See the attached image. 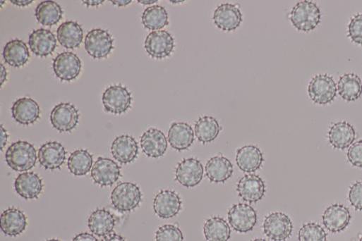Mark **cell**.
<instances>
[{
  "label": "cell",
  "mask_w": 362,
  "mask_h": 241,
  "mask_svg": "<svg viewBox=\"0 0 362 241\" xmlns=\"http://www.w3.org/2000/svg\"><path fill=\"white\" fill-rule=\"evenodd\" d=\"M6 161L18 172L32 169L37 163V154L33 144L25 141L13 143L7 150Z\"/></svg>",
  "instance_id": "obj_1"
},
{
  "label": "cell",
  "mask_w": 362,
  "mask_h": 241,
  "mask_svg": "<svg viewBox=\"0 0 362 241\" xmlns=\"http://www.w3.org/2000/svg\"><path fill=\"white\" fill-rule=\"evenodd\" d=\"M321 13L315 4L302 1L292 9L289 19L294 27L299 32H308L313 30L320 22Z\"/></svg>",
  "instance_id": "obj_2"
},
{
  "label": "cell",
  "mask_w": 362,
  "mask_h": 241,
  "mask_svg": "<svg viewBox=\"0 0 362 241\" xmlns=\"http://www.w3.org/2000/svg\"><path fill=\"white\" fill-rule=\"evenodd\" d=\"M142 197L140 187L130 182L120 183L111 193L112 204L121 211H130L135 209L141 202Z\"/></svg>",
  "instance_id": "obj_3"
},
{
  "label": "cell",
  "mask_w": 362,
  "mask_h": 241,
  "mask_svg": "<svg viewBox=\"0 0 362 241\" xmlns=\"http://www.w3.org/2000/svg\"><path fill=\"white\" fill-rule=\"evenodd\" d=\"M308 95L315 104L326 105L336 97L337 87L332 77L327 74L314 77L308 85Z\"/></svg>",
  "instance_id": "obj_4"
},
{
  "label": "cell",
  "mask_w": 362,
  "mask_h": 241,
  "mask_svg": "<svg viewBox=\"0 0 362 241\" xmlns=\"http://www.w3.org/2000/svg\"><path fill=\"white\" fill-rule=\"evenodd\" d=\"M145 48L153 58L164 59L174 52L175 42L173 36L167 31H156L148 35Z\"/></svg>",
  "instance_id": "obj_5"
},
{
  "label": "cell",
  "mask_w": 362,
  "mask_h": 241,
  "mask_svg": "<svg viewBox=\"0 0 362 241\" xmlns=\"http://www.w3.org/2000/svg\"><path fill=\"white\" fill-rule=\"evenodd\" d=\"M263 228L265 235L274 241H285L291 236L293 230L290 218L280 212L266 216Z\"/></svg>",
  "instance_id": "obj_6"
},
{
  "label": "cell",
  "mask_w": 362,
  "mask_h": 241,
  "mask_svg": "<svg viewBox=\"0 0 362 241\" xmlns=\"http://www.w3.org/2000/svg\"><path fill=\"white\" fill-rule=\"evenodd\" d=\"M231 227L237 232L247 233L253 229L258 220L255 210L249 204H234L228 212Z\"/></svg>",
  "instance_id": "obj_7"
},
{
  "label": "cell",
  "mask_w": 362,
  "mask_h": 241,
  "mask_svg": "<svg viewBox=\"0 0 362 241\" xmlns=\"http://www.w3.org/2000/svg\"><path fill=\"white\" fill-rule=\"evenodd\" d=\"M85 47L95 59L107 58L114 49V39L107 31L94 30L86 37Z\"/></svg>",
  "instance_id": "obj_8"
},
{
  "label": "cell",
  "mask_w": 362,
  "mask_h": 241,
  "mask_svg": "<svg viewBox=\"0 0 362 241\" xmlns=\"http://www.w3.org/2000/svg\"><path fill=\"white\" fill-rule=\"evenodd\" d=\"M102 101L107 111L120 115L131 108L132 97L126 87L115 85L105 91Z\"/></svg>",
  "instance_id": "obj_9"
},
{
  "label": "cell",
  "mask_w": 362,
  "mask_h": 241,
  "mask_svg": "<svg viewBox=\"0 0 362 241\" xmlns=\"http://www.w3.org/2000/svg\"><path fill=\"white\" fill-rule=\"evenodd\" d=\"M80 121V113L71 104H61L56 106L51 113L53 126L60 132H71L76 128Z\"/></svg>",
  "instance_id": "obj_10"
},
{
  "label": "cell",
  "mask_w": 362,
  "mask_h": 241,
  "mask_svg": "<svg viewBox=\"0 0 362 241\" xmlns=\"http://www.w3.org/2000/svg\"><path fill=\"white\" fill-rule=\"evenodd\" d=\"M56 75L62 81L71 82L80 75L82 63L80 58L71 52L59 54L54 61Z\"/></svg>",
  "instance_id": "obj_11"
},
{
  "label": "cell",
  "mask_w": 362,
  "mask_h": 241,
  "mask_svg": "<svg viewBox=\"0 0 362 241\" xmlns=\"http://www.w3.org/2000/svg\"><path fill=\"white\" fill-rule=\"evenodd\" d=\"M204 168L201 161L189 158L179 163L176 170V180L186 187H193L203 180Z\"/></svg>",
  "instance_id": "obj_12"
},
{
  "label": "cell",
  "mask_w": 362,
  "mask_h": 241,
  "mask_svg": "<svg viewBox=\"0 0 362 241\" xmlns=\"http://www.w3.org/2000/svg\"><path fill=\"white\" fill-rule=\"evenodd\" d=\"M215 25L224 32H233L238 29L242 22V13L239 6L225 4L215 10L213 16Z\"/></svg>",
  "instance_id": "obj_13"
},
{
  "label": "cell",
  "mask_w": 362,
  "mask_h": 241,
  "mask_svg": "<svg viewBox=\"0 0 362 241\" xmlns=\"http://www.w3.org/2000/svg\"><path fill=\"white\" fill-rule=\"evenodd\" d=\"M121 167L114 160L99 157L92 170L94 181L103 187L111 186L121 177Z\"/></svg>",
  "instance_id": "obj_14"
},
{
  "label": "cell",
  "mask_w": 362,
  "mask_h": 241,
  "mask_svg": "<svg viewBox=\"0 0 362 241\" xmlns=\"http://www.w3.org/2000/svg\"><path fill=\"white\" fill-rule=\"evenodd\" d=\"M182 201L179 194L174 190H162L154 200L155 213L162 218L176 216L181 209Z\"/></svg>",
  "instance_id": "obj_15"
},
{
  "label": "cell",
  "mask_w": 362,
  "mask_h": 241,
  "mask_svg": "<svg viewBox=\"0 0 362 241\" xmlns=\"http://www.w3.org/2000/svg\"><path fill=\"white\" fill-rule=\"evenodd\" d=\"M237 191L243 200L255 203L262 199L265 195V182L258 175H246L239 181Z\"/></svg>",
  "instance_id": "obj_16"
},
{
  "label": "cell",
  "mask_w": 362,
  "mask_h": 241,
  "mask_svg": "<svg viewBox=\"0 0 362 241\" xmlns=\"http://www.w3.org/2000/svg\"><path fill=\"white\" fill-rule=\"evenodd\" d=\"M67 152L62 144L50 142L44 144L39 151L40 164L47 170L59 169L66 160Z\"/></svg>",
  "instance_id": "obj_17"
},
{
  "label": "cell",
  "mask_w": 362,
  "mask_h": 241,
  "mask_svg": "<svg viewBox=\"0 0 362 241\" xmlns=\"http://www.w3.org/2000/svg\"><path fill=\"white\" fill-rule=\"evenodd\" d=\"M351 217L348 208L343 204H336L325 209L322 215V222L330 232L338 233L346 228Z\"/></svg>",
  "instance_id": "obj_18"
},
{
  "label": "cell",
  "mask_w": 362,
  "mask_h": 241,
  "mask_svg": "<svg viewBox=\"0 0 362 241\" xmlns=\"http://www.w3.org/2000/svg\"><path fill=\"white\" fill-rule=\"evenodd\" d=\"M140 143L143 152L152 158L162 156L168 147L165 135L156 128L146 131L141 137Z\"/></svg>",
  "instance_id": "obj_19"
},
{
  "label": "cell",
  "mask_w": 362,
  "mask_h": 241,
  "mask_svg": "<svg viewBox=\"0 0 362 241\" xmlns=\"http://www.w3.org/2000/svg\"><path fill=\"white\" fill-rule=\"evenodd\" d=\"M16 190L27 199L37 198L42 192L44 183L40 176L34 172L23 173L16 179Z\"/></svg>",
  "instance_id": "obj_20"
},
{
  "label": "cell",
  "mask_w": 362,
  "mask_h": 241,
  "mask_svg": "<svg viewBox=\"0 0 362 241\" xmlns=\"http://www.w3.org/2000/svg\"><path fill=\"white\" fill-rule=\"evenodd\" d=\"M12 113L17 122L29 125L40 118L41 109L38 103L32 99L23 98L13 104Z\"/></svg>",
  "instance_id": "obj_21"
},
{
  "label": "cell",
  "mask_w": 362,
  "mask_h": 241,
  "mask_svg": "<svg viewBox=\"0 0 362 241\" xmlns=\"http://www.w3.org/2000/svg\"><path fill=\"white\" fill-rule=\"evenodd\" d=\"M111 153L116 160L121 163L134 161L139 154V147L134 137L130 135L118 137L113 142Z\"/></svg>",
  "instance_id": "obj_22"
},
{
  "label": "cell",
  "mask_w": 362,
  "mask_h": 241,
  "mask_svg": "<svg viewBox=\"0 0 362 241\" xmlns=\"http://www.w3.org/2000/svg\"><path fill=\"white\" fill-rule=\"evenodd\" d=\"M29 44L36 56L47 57L55 51L57 40L51 31L42 29L35 31L30 35Z\"/></svg>",
  "instance_id": "obj_23"
},
{
  "label": "cell",
  "mask_w": 362,
  "mask_h": 241,
  "mask_svg": "<svg viewBox=\"0 0 362 241\" xmlns=\"http://www.w3.org/2000/svg\"><path fill=\"white\" fill-rule=\"evenodd\" d=\"M168 140L173 149L180 152L187 150L194 142V131L186 123H174L169 131Z\"/></svg>",
  "instance_id": "obj_24"
},
{
  "label": "cell",
  "mask_w": 362,
  "mask_h": 241,
  "mask_svg": "<svg viewBox=\"0 0 362 241\" xmlns=\"http://www.w3.org/2000/svg\"><path fill=\"white\" fill-rule=\"evenodd\" d=\"M1 229L5 234L17 236L23 233L28 226L25 214L17 208H10L1 215Z\"/></svg>",
  "instance_id": "obj_25"
},
{
  "label": "cell",
  "mask_w": 362,
  "mask_h": 241,
  "mask_svg": "<svg viewBox=\"0 0 362 241\" xmlns=\"http://www.w3.org/2000/svg\"><path fill=\"white\" fill-rule=\"evenodd\" d=\"M236 161L242 171L252 173L261 167L264 158L258 147L248 145L237 150Z\"/></svg>",
  "instance_id": "obj_26"
},
{
  "label": "cell",
  "mask_w": 362,
  "mask_h": 241,
  "mask_svg": "<svg viewBox=\"0 0 362 241\" xmlns=\"http://www.w3.org/2000/svg\"><path fill=\"white\" fill-rule=\"evenodd\" d=\"M356 132L349 123L343 121L333 124L328 132L330 144L335 149L343 150L354 141Z\"/></svg>",
  "instance_id": "obj_27"
},
{
  "label": "cell",
  "mask_w": 362,
  "mask_h": 241,
  "mask_svg": "<svg viewBox=\"0 0 362 241\" xmlns=\"http://www.w3.org/2000/svg\"><path fill=\"white\" fill-rule=\"evenodd\" d=\"M205 172L211 182L224 183L232 175L233 165L227 158L218 155L207 161Z\"/></svg>",
  "instance_id": "obj_28"
},
{
  "label": "cell",
  "mask_w": 362,
  "mask_h": 241,
  "mask_svg": "<svg viewBox=\"0 0 362 241\" xmlns=\"http://www.w3.org/2000/svg\"><path fill=\"white\" fill-rule=\"evenodd\" d=\"M4 57L6 62L14 68L25 66L30 59L28 45L20 40H13L5 47Z\"/></svg>",
  "instance_id": "obj_29"
},
{
  "label": "cell",
  "mask_w": 362,
  "mask_h": 241,
  "mask_svg": "<svg viewBox=\"0 0 362 241\" xmlns=\"http://www.w3.org/2000/svg\"><path fill=\"white\" fill-rule=\"evenodd\" d=\"M59 43L66 49H76L81 45L84 33L81 26L76 22H66L57 32Z\"/></svg>",
  "instance_id": "obj_30"
},
{
  "label": "cell",
  "mask_w": 362,
  "mask_h": 241,
  "mask_svg": "<svg viewBox=\"0 0 362 241\" xmlns=\"http://www.w3.org/2000/svg\"><path fill=\"white\" fill-rule=\"evenodd\" d=\"M116 220L114 216L105 209L95 211L89 218V228L98 236H107L114 229Z\"/></svg>",
  "instance_id": "obj_31"
},
{
  "label": "cell",
  "mask_w": 362,
  "mask_h": 241,
  "mask_svg": "<svg viewBox=\"0 0 362 241\" xmlns=\"http://www.w3.org/2000/svg\"><path fill=\"white\" fill-rule=\"evenodd\" d=\"M339 96L346 101L357 100L362 94V83L355 74H346L340 77L337 83Z\"/></svg>",
  "instance_id": "obj_32"
},
{
  "label": "cell",
  "mask_w": 362,
  "mask_h": 241,
  "mask_svg": "<svg viewBox=\"0 0 362 241\" xmlns=\"http://www.w3.org/2000/svg\"><path fill=\"white\" fill-rule=\"evenodd\" d=\"M204 233L207 241H228L231 237V229L224 218L214 216L205 222Z\"/></svg>",
  "instance_id": "obj_33"
},
{
  "label": "cell",
  "mask_w": 362,
  "mask_h": 241,
  "mask_svg": "<svg viewBox=\"0 0 362 241\" xmlns=\"http://www.w3.org/2000/svg\"><path fill=\"white\" fill-rule=\"evenodd\" d=\"M35 15L37 20L42 25L53 27L62 20L64 11L56 2L44 1L38 6Z\"/></svg>",
  "instance_id": "obj_34"
},
{
  "label": "cell",
  "mask_w": 362,
  "mask_h": 241,
  "mask_svg": "<svg viewBox=\"0 0 362 241\" xmlns=\"http://www.w3.org/2000/svg\"><path fill=\"white\" fill-rule=\"evenodd\" d=\"M222 129L218 121L211 116L200 118L195 125V135L203 144L214 141Z\"/></svg>",
  "instance_id": "obj_35"
},
{
  "label": "cell",
  "mask_w": 362,
  "mask_h": 241,
  "mask_svg": "<svg viewBox=\"0 0 362 241\" xmlns=\"http://www.w3.org/2000/svg\"><path fill=\"white\" fill-rule=\"evenodd\" d=\"M145 27L152 31H160L169 25V16L166 9L159 6L148 8L142 17Z\"/></svg>",
  "instance_id": "obj_36"
},
{
  "label": "cell",
  "mask_w": 362,
  "mask_h": 241,
  "mask_svg": "<svg viewBox=\"0 0 362 241\" xmlns=\"http://www.w3.org/2000/svg\"><path fill=\"white\" fill-rule=\"evenodd\" d=\"M93 161V156L88 150H77L69 157L68 166L73 174L85 175L91 171Z\"/></svg>",
  "instance_id": "obj_37"
},
{
  "label": "cell",
  "mask_w": 362,
  "mask_h": 241,
  "mask_svg": "<svg viewBox=\"0 0 362 241\" xmlns=\"http://www.w3.org/2000/svg\"><path fill=\"white\" fill-rule=\"evenodd\" d=\"M298 241H327V234L321 225L310 222L303 224L298 235Z\"/></svg>",
  "instance_id": "obj_38"
},
{
  "label": "cell",
  "mask_w": 362,
  "mask_h": 241,
  "mask_svg": "<svg viewBox=\"0 0 362 241\" xmlns=\"http://www.w3.org/2000/svg\"><path fill=\"white\" fill-rule=\"evenodd\" d=\"M182 231L176 225L167 224L159 228L156 233V241H183Z\"/></svg>",
  "instance_id": "obj_39"
},
{
  "label": "cell",
  "mask_w": 362,
  "mask_h": 241,
  "mask_svg": "<svg viewBox=\"0 0 362 241\" xmlns=\"http://www.w3.org/2000/svg\"><path fill=\"white\" fill-rule=\"evenodd\" d=\"M348 36L354 43L362 46V14H358L351 20Z\"/></svg>",
  "instance_id": "obj_40"
},
{
  "label": "cell",
  "mask_w": 362,
  "mask_h": 241,
  "mask_svg": "<svg viewBox=\"0 0 362 241\" xmlns=\"http://www.w3.org/2000/svg\"><path fill=\"white\" fill-rule=\"evenodd\" d=\"M347 158L354 166L362 168V140L351 145L347 152Z\"/></svg>",
  "instance_id": "obj_41"
},
{
  "label": "cell",
  "mask_w": 362,
  "mask_h": 241,
  "mask_svg": "<svg viewBox=\"0 0 362 241\" xmlns=\"http://www.w3.org/2000/svg\"><path fill=\"white\" fill-rule=\"evenodd\" d=\"M349 200L355 209L362 211V181L355 183L350 187Z\"/></svg>",
  "instance_id": "obj_42"
},
{
  "label": "cell",
  "mask_w": 362,
  "mask_h": 241,
  "mask_svg": "<svg viewBox=\"0 0 362 241\" xmlns=\"http://www.w3.org/2000/svg\"><path fill=\"white\" fill-rule=\"evenodd\" d=\"M73 241H99L92 234L89 233H82L78 235Z\"/></svg>",
  "instance_id": "obj_43"
},
{
  "label": "cell",
  "mask_w": 362,
  "mask_h": 241,
  "mask_svg": "<svg viewBox=\"0 0 362 241\" xmlns=\"http://www.w3.org/2000/svg\"><path fill=\"white\" fill-rule=\"evenodd\" d=\"M102 241H126V240L119 234L112 233L104 237Z\"/></svg>",
  "instance_id": "obj_44"
},
{
  "label": "cell",
  "mask_w": 362,
  "mask_h": 241,
  "mask_svg": "<svg viewBox=\"0 0 362 241\" xmlns=\"http://www.w3.org/2000/svg\"><path fill=\"white\" fill-rule=\"evenodd\" d=\"M9 135L7 130L4 128V125H1V150L4 151L5 147L8 144Z\"/></svg>",
  "instance_id": "obj_45"
},
{
  "label": "cell",
  "mask_w": 362,
  "mask_h": 241,
  "mask_svg": "<svg viewBox=\"0 0 362 241\" xmlns=\"http://www.w3.org/2000/svg\"><path fill=\"white\" fill-rule=\"evenodd\" d=\"M11 3L13 4L16 6H18L19 7H26L30 6L32 4H33L32 0H27V1H16V0H11Z\"/></svg>",
  "instance_id": "obj_46"
},
{
  "label": "cell",
  "mask_w": 362,
  "mask_h": 241,
  "mask_svg": "<svg viewBox=\"0 0 362 241\" xmlns=\"http://www.w3.org/2000/svg\"><path fill=\"white\" fill-rule=\"evenodd\" d=\"M7 77H8V72L5 66L2 64L1 65V78H0V80H1V87L4 86V83L7 81Z\"/></svg>",
  "instance_id": "obj_47"
},
{
  "label": "cell",
  "mask_w": 362,
  "mask_h": 241,
  "mask_svg": "<svg viewBox=\"0 0 362 241\" xmlns=\"http://www.w3.org/2000/svg\"><path fill=\"white\" fill-rule=\"evenodd\" d=\"M88 6H99L104 3V0H91V1H83Z\"/></svg>",
  "instance_id": "obj_48"
},
{
  "label": "cell",
  "mask_w": 362,
  "mask_h": 241,
  "mask_svg": "<svg viewBox=\"0 0 362 241\" xmlns=\"http://www.w3.org/2000/svg\"><path fill=\"white\" fill-rule=\"evenodd\" d=\"M111 2L114 5L118 6L119 7H124V6H128L129 4H131L132 3L131 0H128V1H126V0H123V1H121V0H119V1H111Z\"/></svg>",
  "instance_id": "obj_49"
},
{
  "label": "cell",
  "mask_w": 362,
  "mask_h": 241,
  "mask_svg": "<svg viewBox=\"0 0 362 241\" xmlns=\"http://www.w3.org/2000/svg\"><path fill=\"white\" fill-rule=\"evenodd\" d=\"M138 3L143 5H151L157 3V0H154V1H143V0H139Z\"/></svg>",
  "instance_id": "obj_50"
},
{
  "label": "cell",
  "mask_w": 362,
  "mask_h": 241,
  "mask_svg": "<svg viewBox=\"0 0 362 241\" xmlns=\"http://www.w3.org/2000/svg\"><path fill=\"white\" fill-rule=\"evenodd\" d=\"M251 241H267V240L263 239V238H255Z\"/></svg>",
  "instance_id": "obj_51"
},
{
  "label": "cell",
  "mask_w": 362,
  "mask_h": 241,
  "mask_svg": "<svg viewBox=\"0 0 362 241\" xmlns=\"http://www.w3.org/2000/svg\"><path fill=\"white\" fill-rule=\"evenodd\" d=\"M47 241H61V240H58V239H51V240H48Z\"/></svg>",
  "instance_id": "obj_52"
},
{
  "label": "cell",
  "mask_w": 362,
  "mask_h": 241,
  "mask_svg": "<svg viewBox=\"0 0 362 241\" xmlns=\"http://www.w3.org/2000/svg\"><path fill=\"white\" fill-rule=\"evenodd\" d=\"M0 4H1V8H2V7H3V6H4V4H5V1H1V2H0Z\"/></svg>",
  "instance_id": "obj_53"
},
{
  "label": "cell",
  "mask_w": 362,
  "mask_h": 241,
  "mask_svg": "<svg viewBox=\"0 0 362 241\" xmlns=\"http://www.w3.org/2000/svg\"><path fill=\"white\" fill-rule=\"evenodd\" d=\"M360 241H362V236H361V237L360 238Z\"/></svg>",
  "instance_id": "obj_54"
}]
</instances>
